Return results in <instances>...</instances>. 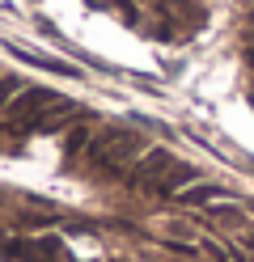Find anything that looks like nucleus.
<instances>
[{"instance_id": "5", "label": "nucleus", "mask_w": 254, "mask_h": 262, "mask_svg": "<svg viewBox=\"0 0 254 262\" xmlns=\"http://www.w3.org/2000/svg\"><path fill=\"white\" fill-rule=\"evenodd\" d=\"M225 186H216V182H186L178 194H174V199L182 203V207H212L216 199H225Z\"/></svg>"}, {"instance_id": "6", "label": "nucleus", "mask_w": 254, "mask_h": 262, "mask_svg": "<svg viewBox=\"0 0 254 262\" xmlns=\"http://www.w3.org/2000/svg\"><path fill=\"white\" fill-rule=\"evenodd\" d=\"M26 85H22V80H17V76H0V114H5V106L13 102V97L17 93H22Z\"/></svg>"}, {"instance_id": "1", "label": "nucleus", "mask_w": 254, "mask_h": 262, "mask_svg": "<svg viewBox=\"0 0 254 262\" xmlns=\"http://www.w3.org/2000/svg\"><path fill=\"white\" fill-rule=\"evenodd\" d=\"M127 178H131V186H140V190L178 194L195 173H191V165H182L169 148H144L140 157H135V165L127 169Z\"/></svg>"}, {"instance_id": "4", "label": "nucleus", "mask_w": 254, "mask_h": 262, "mask_svg": "<svg viewBox=\"0 0 254 262\" xmlns=\"http://www.w3.org/2000/svg\"><path fill=\"white\" fill-rule=\"evenodd\" d=\"M203 211H208V216L220 224V228H233V233H237V228H250V211L242 207V203H237L233 199V194H225V199H216L212 207H203Z\"/></svg>"}, {"instance_id": "2", "label": "nucleus", "mask_w": 254, "mask_h": 262, "mask_svg": "<svg viewBox=\"0 0 254 262\" xmlns=\"http://www.w3.org/2000/svg\"><path fill=\"white\" fill-rule=\"evenodd\" d=\"M148 148V144L135 136V131H127V127H106V131H97V136L89 140V161L93 165H102V169H114V173H123L127 165H135V157H140Z\"/></svg>"}, {"instance_id": "3", "label": "nucleus", "mask_w": 254, "mask_h": 262, "mask_svg": "<svg viewBox=\"0 0 254 262\" xmlns=\"http://www.w3.org/2000/svg\"><path fill=\"white\" fill-rule=\"evenodd\" d=\"M60 102V93L55 89H43V85H26L22 93L13 97V102L5 106V119L9 123H22V127H30L34 119H38V114L47 110V106H55Z\"/></svg>"}]
</instances>
